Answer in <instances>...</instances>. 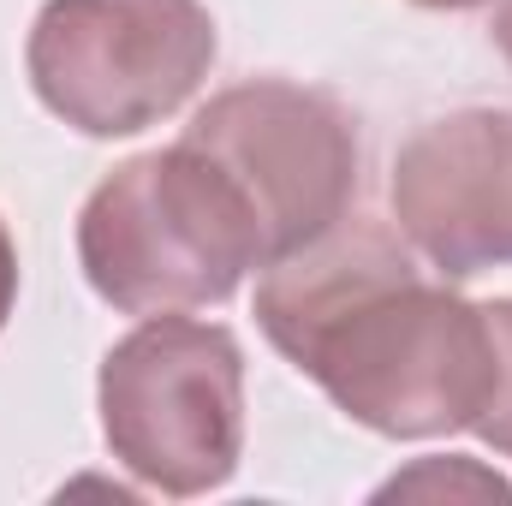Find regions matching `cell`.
Returning a JSON list of instances; mask_svg holds the SVG:
<instances>
[{
    "label": "cell",
    "instance_id": "ba28073f",
    "mask_svg": "<svg viewBox=\"0 0 512 506\" xmlns=\"http://www.w3.org/2000/svg\"><path fill=\"white\" fill-rule=\"evenodd\" d=\"M411 489H465V495H483V501H512V489L501 477H489V471H477L471 459H453V465H441V459H423L417 471H405V477H393L382 495H411Z\"/></svg>",
    "mask_w": 512,
    "mask_h": 506
},
{
    "label": "cell",
    "instance_id": "8992f818",
    "mask_svg": "<svg viewBox=\"0 0 512 506\" xmlns=\"http://www.w3.org/2000/svg\"><path fill=\"white\" fill-rule=\"evenodd\" d=\"M393 227L441 280L512 268V108H453L411 131L387 179Z\"/></svg>",
    "mask_w": 512,
    "mask_h": 506
},
{
    "label": "cell",
    "instance_id": "5b68a950",
    "mask_svg": "<svg viewBox=\"0 0 512 506\" xmlns=\"http://www.w3.org/2000/svg\"><path fill=\"white\" fill-rule=\"evenodd\" d=\"M185 143H197L245 191L268 262L292 256L352 215L358 126L334 96L310 84L292 78L233 84L191 114Z\"/></svg>",
    "mask_w": 512,
    "mask_h": 506
},
{
    "label": "cell",
    "instance_id": "30bf717a",
    "mask_svg": "<svg viewBox=\"0 0 512 506\" xmlns=\"http://www.w3.org/2000/svg\"><path fill=\"white\" fill-rule=\"evenodd\" d=\"M489 36H495L501 60L512 66V0H495V24H489Z\"/></svg>",
    "mask_w": 512,
    "mask_h": 506
},
{
    "label": "cell",
    "instance_id": "52a82bcc",
    "mask_svg": "<svg viewBox=\"0 0 512 506\" xmlns=\"http://www.w3.org/2000/svg\"><path fill=\"white\" fill-rule=\"evenodd\" d=\"M489 322H495V346H501V376H495V399L477 417V435L501 459H512V298H495L489 304Z\"/></svg>",
    "mask_w": 512,
    "mask_h": 506
},
{
    "label": "cell",
    "instance_id": "7a4b0ae2",
    "mask_svg": "<svg viewBox=\"0 0 512 506\" xmlns=\"http://www.w3.org/2000/svg\"><path fill=\"white\" fill-rule=\"evenodd\" d=\"M78 262L120 316H167L227 304L268 256L245 191L179 137L120 161L84 197Z\"/></svg>",
    "mask_w": 512,
    "mask_h": 506
},
{
    "label": "cell",
    "instance_id": "8fae6325",
    "mask_svg": "<svg viewBox=\"0 0 512 506\" xmlns=\"http://www.w3.org/2000/svg\"><path fill=\"white\" fill-rule=\"evenodd\" d=\"M417 6H429V12H471V6H489V0H417Z\"/></svg>",
    "mask_w": 512,
    "mask_h": 506
},
{
    "label": "cell",
    "instance_id": "3957f363",
    "mask_svg": "<svg viewBox=\"0 0 512 506\" xmlns=\"http://www.w3.org/2000/svg\"><path fill=\"white\" fill-rule=\"evenodd\" d=\"M96 405L114 459L155 495H209L245 459V352L221 322L143 316L108 346Z\"/></svg>",
    "mask_w": 512,
    "mask_h": 506
},
{
    "label": "cell",
    "instance_id": "277c9868",
    "mask_svg": "<svg viewBox=\"0 0 512 506\" xmlns=\"http://www.w3.org/2000/svg\"><path fill=\"white\" fill-rule=\"evenodd\" d=\"M215 48L203 0H42L24 66L54 120L84 137H137L203 90Z\"/></svg>",
    "mask_w": 512,
    "mask_h": 506
},
{
    "label": "cell",
    "instance_id": "6da1fadb",
    "mask_svg": "<svg viewBox=\"0 0 512 506\" xmlns=\"http://www.w3.org/2000/svg\"><path fill=\"white\" fill-rule=\"evenodd\" d=\"M256 322L292 370L387 441L477 429L495 399L501 346L489 304L459 298L441 274L429 280L417 251L364 215L268 262Z\"/></svg>",
    "mask_w": 512,
    "mask_h": 506
},
{
    "label": "cell",
    "instance_id": "9c48e42d",
    "mask_svg": "<svg viewBox=\"0 0 512 506\" xmlns=\"http://www.w3.org/2000/svg\"><path fill=\"white\" fill-rule=\"evenodd\" d=\"M12 298H18V251H12V233L0 221V328L12 316Z\"/></svg>",
    "mask_w": 512,
    "mask_h": 506
}]
</instances>
